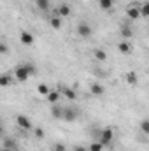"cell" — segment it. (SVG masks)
Returning <instances> with one entry per match:
<instances>
[{"label":"cell","mask_w":149,"mask_h":151,"mask_svg":"<svg viewBox=\"0 0 149 151\" xmlns=\"http://www.w3.org/2000/svg\"><path fill=\"white\" fill-rule=\"evenodd\" d=\"M35 4L40 11H49V0H35Z\"/></svg>","instance_id":"cell-20"},{"label":"cell","mask_w":149,"mask_h":151,"mask_svg":"<svg viewBox=\"0 0 149 151\" xmlns=\"http://www.w3.org/2000/svg\"><path fill=\"white\" fill-rule=\"evenodd\" d=\"M63 109H65V107H60L58 104H53V107H51V116H53L54 119H63Z\"/></svg>","instance_id":"cell-8"},{"label":"cell","mask_w":149,"mask_h":151,"mask_svg":"<svg viewBox=\"0 0 149 151\" xmlns=\"http://www.w3.org/2000/svg\"><path fill=\"white\" fill-rule=\"evenodd\" d=\"M125 79H126V83L128 84H137V81H139V77H137V74L135 72H126V76H125Z\"/></svg>","instance_id":"cell-13"},{"label":"cell","mask_w":149,"mask_h":151,"mask_svg":"<svg viewBox=\"0 0 149 151\" xmlns=\"http://www.w3.org/2000/svg\"><path fill=\"white\" fill-rule=\"evenodd\" d=\"M0 53H2V55H5V53H7V44H5V42H2V44H0Z\"/></svg>","instance_id":"cell-28"},{"label":"cell","mask_w":149,"mask_h":151,"mask_svg":"<svg viewBox=\"0 0 149 151\" xmlns=\"http://www.w3.org/2000/svg\"><path fill=\"white\" fill-rule=\"evenodd\" d=\"M58 100H60V91L58 90H51V93L47 95V102L49 104H58Z\"/></svg>","instance_id":"cell-11"},{"label":"cell","mask_w":149,"mask_h":151,"mask_svg":"<svg viewBox=\"0 0 149 151\" xmlns=\"http://www.w3.org/2000/svg\"><path fill=\"white\" fill-rule=\"evenodd\" d=\"M28 77H32V72H30L28 65H18V67L14 69V79H18L19 83L28 81Z\"/></svg>","instance_id":"cell-1"},{"label":"cell","mask_w":149,"mask_h":151,"mask_svg":"<svg viewBox=\"0 0 149 151\" xmlns=\"http://www.w3.org/2000/svg\"><path fill=\"white\" fill-rule=\"evenodd\" d=\"M77 34H79V37L88 39L93 34V30H91V27H90L88 21H79V23H77Z\"/></svg>","instance_id":"cell-2"},{"label":"cell","mask_w":149,"mask_h":151,"mask_svg":"<svg viewBox=\"0 0 149 151\" xmlns=\"http://www.w3.org/2000/svg\"><path fill=\"white\" fill-rule=\"evenodd\" d=\"M88 150H90V151H102V150H104V144H102L100 141H98V142H91Z\"/></svg>","instance_id":"cell-23"},{"label":"cell","mask_w":149,"mask_h":151,"mask_svg":"<svg viewBox=\"0 0 149 151\" xmlns=\"http://www.w3.org/2000/svg\"><path fill=\"white\" fill-rule=\"evenodd\" d=\"M11 81H12V77L9 74H4L2 77H0V86H9L11 84Z\"/></svg>","instance_id":"cell-21"},{"label":"cell","mask_w":149,"mask_h":151,"mask_svg":"<svg viewBox=\"0 0 149 151\" xmlns=\"http://www.w3.org/2000/svg\"><path fill=\"white\" fill-rule=\"evenodd\" d=\"M126 16L130 18V19H139L142 14H140V5H137V4H132L128 9H126Z\"/></svg>","instance_id":"cell-5"},{"label":"cell","mask_w":149,"mask_h":151,"mask_svg":"<svg viewBox=\"0 0 149 151\" xmlns=\"http://www.w3.org/2000/svg\"><path fill=\"white\" fill-rule=\"evenodd\" d=\"M19 40H21L23 46H32L34 44V35L30 32H21L19 34Z\"/></svg>","instance_id":"cell-7"},{"label":"cell","mask_w":149,"mask_h":151,"mask_svg":"<svg viewBox=\"0 0 149 151\" xmlns=\"http://www.w3.org/2000/svg\"><path fill=\"white\" fill-rule=\"evenodd\" d=\"M16 123H18V127L23 128V130H32V121H30V118L25 116V114L16 116Z\"/></svg>","instance_id":"cell-4"},{"label":"cell","mask_w":149,"mask_h":151,"mask_svg":"<svg viewBox=\"0 0 149 151\" xmlns=\"http://www.w3.org/2000/svg\"><path fill=\"white\" fill-rule=\"evenodd\" d=\"M70 5H67V4H60V7H58V16L60 18H67V16H70Z\"/></svg>","instance_id":"cell-9"},{"label":"cell","mask_w":149,"mask_h":151,"mask_svg":"<svg viewBox=\"0 0 149 151\" xmlns=\"http://www.w3.org/2000/svg\"><path fill=\"white\" fill-rule=\"evenodd\" d=\"M112 139H114V132H112V128H104L102 132H100V142L104 144V146H109L112 142Z\"/></svg>","instance_id":"cell-3"},{"label":"cell","mask_w":149,"mask_h":151,"mask_svg":"<svg viewBox=\"0 0 149 151\" xmlns=\"http://www.w3.org/2000/svg\"><path fill=\"white\" fill-rule=\"evenodd\" d=\"M117 49H119L121 53H130V51H132V46H130V42L123 40V42H119V44H117Z\"/></svg>","instance_id":"cell-15"},{"label":"cell","mask_w":149,"mask_h":151,"mask_svg":"<svg viewBox=\"0 0 149 151\" xmlns=\"http://www.w3.org/2000/svg\"><path fill=\"white\" fill-rule=\"evenodd\" d=\"M0 151H16V150H7V148H2Z\"/></svg>","instance_id":"cell-30"},{"label":"cell","mask_w":149,"mask_h":151,"mask_svg":"<svg viewBox=\"0 0 149 151\" xmlns=\"http://www.w3.org/2000/svg\"><path fill=\"white\" fill-rule=\"evenodd\" d=\"M140 132L149 135V119H142L140 121Z\"/></svg>","instance_id":"cell-22"},{"label":"cell","mask_w":149,"mask_h":151,"mask_svg":"<svg viewBox=\"0 0 149 151\" xmlns=\"http://www.w3.org/2000/svg\"><path fill=\"white\" fill-rule=\"evenodd\" d=\"M16 141L14 139H11V137H5L4 139V142H2V148H7V150H16Z\"/></svg>","instance_id":"cell-12"},{"label":"cell","mask_w":149,"mask_h":151,"mask_svg":"<svg viewBox=\"0 0 149 151\" xmlns=\"http://www.w3.org/2000/svg\"><path fill=\"white\" fill-rule=\"evenodd\" d=\"M62 93H63L69 100H75V97H77V95H75V91L72 90V88H62Z\"/></svg>","instance_id":"cell-14"},{"label":"cell","mask_w":149,"mask_h":151,"mask_svg":"<svg viewBox=\"0 0 149 151\" xmlns=\"http://www.w3.org/2000/svg\"><path fill=\"white\" fill-rule=\"evenodd\" d=\"M77 116H79V113L74 107H65L63 109V121H75Z\"/></svg>","instance_id":"cell-6"},{"label":"cell","mask_w":149,"mask_h":151,"mask_svg":"<svg viewBox=\"0 0 149 151\" xmlns=\"http://www.w3.org/2000/svg\"><path fill=\"white\" fill-rule=\"evenodd\" d=\"M74 151H90V150H86L84 146H81V144H77V146H74Z\"/></svg>","instance_id":"cell-29"},{"label":"cell","mask_w":149,"mask_h":151,"mask_svg":"<svg viewBox=\"0 0 149 151\" xmlns=\"http://www.w3.org/2000/svg\"><path fill=\"white\" fill-rule=\"evenodd\" d=\"M140 14H142L144 18H149V0L146 2V4L140 5Z\"/></svg>","instance_id":"cell-24"},{"label":"cell","mask_w":149,"mask_h":151,"mask_svg":"<svg viewBox=\"0 0 149 151\" xmlns=\"http://www.w3.org/2000/svg\"><path fill=\"white\" fill-rule=\"evenodd\" d=\"M90 91H91V95H104V86L102 84H98V83H93L91 86H90Z\"/></svg>","instance_id":"cell-10"},{"label":"cell","mask_w":149,"mask_h":151,"mask_svg":"<svg viewBox=\"0 0 149 151\" xmlns=\"http://www.w3.org/2000/svg\"><path fill=\"white\" fill-rule=\"evenodd\" d=\"M98 5H100L104 11H109V9H112L114 2H112V0H98Z\"/></svg>","instance_id":"cell-19"},{"label":"cell","mask_w":149,"mask_h":151,"mask_svg":"<svg viewBox=\"0 0 149 151\" xmlns=\"http://www.w3.org/2000/svg\"><path fill=\"white\" fill-rule=\"evenodd\" d=\"M37 91L40 93V95H46V97H47V95L51 93V88H49L47 84H44V83H42V84H39V86H37Z\"/></svg>","instance_id":"cell-18"},{"label":"cell","mask_w":149,"mask_h":151,"mask_svg":"<svg viewBox=\"0 0 149 151\" xmlns=\"http://www.w3.org/2000/svg\"><path fill=\"white\" fill-rule=\"evenodd\" d=\"M34 132H35V137H37V139H42V137H44V130H42V128H35Z\"/></svg>","instance_id":"cell-26"},{"label":"cell","mask_w":149,"mask_h":151,"mask_svg":"<svg viewBox=\"0 0 149 151\" xmlns=\"http://www.w3.org/2000/svg\"><path fill=\"white\" fill-rule=\"evenodd\" d=\"M53 148H54V151H65V146H63L62 142H58V144H54Z\"/></svg>","instance_id":"cell-27"},{"label":"cell","mask_w":149,"mask_h":151,"mask_svg":"<svg viewBox=\"0 0 149 151\" xmlns=\"http://www.w3.org/2000/svg\"><path fill=\"white\" fill-rule=\"evenodd\" d=\"M49 23H51V27H53L54 30H60V28H62V19H60V16H53Z\"/></svg>","instance_id":"cell-16"},{"label":"cell","mask_w":149,"mask_h":151,"mask_svg":"<svg viewBox=\"0 0 149 151\" xmlns=\"http://www.w3.org/2000/svg\"><path fill=\"white\" fill-rule=\"evenodd\" d=\"M95 58H97L98 62H105V60H107V53H105L104 49H95Z\"/></svg>","instance_id":"cell-17"},{"label":"cell","mask_w":149,"mask_h":151,"mask_svg":"<svg viewBox=\"0 0 149 151\" xmlns=\"http://www.w3.org/2000/svg\"><path fill=\"white\" fill-rule=\"evenodd\" d=\"M121 35H123L125 39H130L133 34H132V30H130L128 27H123V28H121Z\"/></svg>","instance_id":"cell-25"}]
</instances>
